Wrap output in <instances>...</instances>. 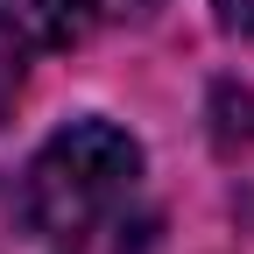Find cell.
Returning a JSON list of instances; mask_svg holds the SVG:
<instances>
[{
    "label": "cell",
    "mask_w": 254,
    "mask_h": 254,
    "mask_svg": "<svg viewBox=\"0 0 254 254\" xmlns=\"http://www.w3.org/2000/svg\"><path fill=\"white\" fill-rule=\"evenodd\" d=\"M134 190H141V141L113 120H71L28 163L21 219H28V233L64 240V233L92 226V219L134 205Z\"/></svg>",
    "instance_id": "6da1fadb"
},
{
    "label": "cell",
    "mask_w": 254,
    "mask_h": 254,
    "mask_svg": "<svg viewBox=\"0 0 254 254\" xmlns=\"http://www.w3.org/2000/svg\"><path fill=\"white\" fill-rule=\"evenodd\" d=\"M21 64H28V50H21L14 36H0V127H7V113H14V99H21Z\"/></svg>",
    "instance_id": "277c9868"
},
{
    "label": "cell",
    "mask_w": 254,
    "mask_h": 254,
    "mask_svg": "<svg viewBox=\"0 0 254 254\" xmlns=\"http://www.w3.org/2000/svg\"><path fill=\"white\" fill-rule=\"evenodd\" d=\"M85 28V0H0V36H14L28 57L64 50Z\"/></svg>",
    "instance_id": "3957f363"
},
{
    "label": "cell",
    "mask_w": 254,
    "mask_h": 254,
    "mask_svg": "<svg viewBox=\"0 0 254 254\" xmlns=\"http://www.w3.org/2000/svg\"><path fill=\"white\" fill-rule=\"evenodd\" d=\"M226 7V28H240V36L254 43V0H219Z\"/></svg>",
    "instance_id": "5b68a950"
},
{
    "label": "cell",
    "mask_w": 254,
    "mask_h": 254,
    "mask_svg": "<svg viewBox=\"0 0 254 254\" xmlns=\"http://www.w3.org/2000/svg\"><path fill=\"white\" fill-rule=\"evenodd\" d=\"M57 254H163V219L141 212V205H120L106 219H92V226L64 233Z\"/></svg>",
    "instance_id": "7a4b0ae2"
}]
</instances>
